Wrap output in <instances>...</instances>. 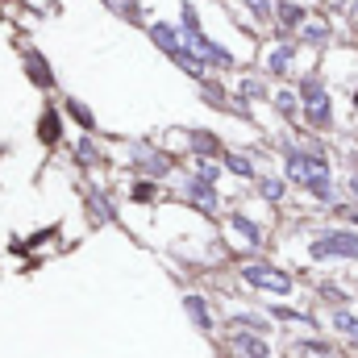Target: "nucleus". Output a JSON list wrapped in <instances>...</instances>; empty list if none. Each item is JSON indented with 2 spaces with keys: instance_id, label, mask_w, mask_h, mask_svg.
I'll return each instance as SVG.
<instances>
[{
  "instance_id": "f257e3e1",
  "label": "nucleus",
  "mask_w": 358,
  "mask_h": 358,
  "mask_svg": "<svg viewBox=\"0 0 358 358\" xmlns=\"http://www.w3.org/2000/svg\"><path fill=\"white\" fill-rule=\"evenodd\" d=\"M300 104H304V117L313 129H329L334 125V104H329V88L321 76H304L300 80Z\"/></svg>"
},
{
  "instance_id": "f03ea898",
  "label": "nucleus",
  "mask_w": 358,
  "mask_h": 358,
  "mask_svg": "<svg viewBox=\"0 0 358 358\" xmlns=\"http://www.w3.org/2000/svg\"><path fill=\"white\" fill-rule=\"evenodd\" d=\"M308 255L317 263H325V259H358V234L355 229H321L308 242Z\"/></svg>"
},
{
  "instance_id": "7ed1b4c3",
  "label": "nucleus",
  "mask_w": 358,
  "mask_h": 358,
  "mask_svg": "<svg viewBox=\"0 0 358 358\" xmlns=\"http://www.w3.org/2000/svg\"><path fill=\"white\" fill-rule=\"evenodd\" d=\"M242 279H246L250 287H259V292H271V296H287V292L296 287L287 271L271 267V263H246V267H242Z\"/></svg>"
},
{
  "instance_id": "20e7f679",
  "label": "nucleus",
  "mask_w": 358,
  "mask_h": 358,
  "mask_svg": "<svg viewBox=\"0 0 358 358\" xmlns=\"http://www.w3.org/2000/svg\"><path fill=\"white\" fill-rule=\"evenodd\" d=\"M183 200H192L200 213H217L221 208V200H217V183L204 176H187L183 179Z\"/></svg>"
},
{
  "instance_id": "39448f33",
  "label": "nucleus",
  "mask_w": 358,
  "mask_h": 358,
  "mask_svg": "<svg viewBox=\"0 0 358 358\" xmlns=\"http://www.w3.org/2000/svg\"><path fill=\"white\" fill-rule=\"evenodd\" d=\"M296 46H300V42H287V38L271 42V46H267V55H263V67H267V76L283 80V76L292 71V63H296Z\"/></svg>"
},
{
  "instance_id": "423d86ee",
  "label": "nucleus",
  "mask_w": 358,
  "mask_h": 358,
  "mask_svg": "<svg viewBox=\"0 0 358 358\" xmlns=\"http://www.w3.org/2000/svg\"><path fill=\"white\" fill-rule=\"evenodd\" d=\"M308 17H313V13H308L304 4H296V0H275V29H279V38L300 34V25H304Z\"/></svg>"
},
{
  "instance_id": "0eeeda50",
  "label": "nucleus",
  "mask_w": 358,
  "mask_h": 358,
  "mask_svg": "<svg viewBox=\"0 0 358 358\" xmlns=\"http://www.w3.org/2000/svg\"><path fill=\"white\" fill-rule=\"evenodd\" d=\"M134 163L146 171V179H163V176H171V167H176V159L163 155V150H155V146H138L134 150Z\"/></svg>"
},
{
  "instance_id": "6e6552de",
  "label": "nucleus",
  "mask_w": 358,
  "mask_h": 358,
  "mask_svg": "<svg viewBox=\"0 0 358 358\" xmlns=\"http://www.w3.org/2000/svg\"><path fill=\"white\" fill-rule=\"evenodd\" d=\"M21 63H25V76H29V84L42 92H55V71H50V63H46V55L42 50H25L21 55Z\"/></svg>"
},
{
  "instance_id": "1a4fd4ad",
  "label": "nucleus",
  "mask_w": 358,
  "mask_h": 358,
  "mask_svg": "<svg viewBox=\"0 0 358 358\" xmlns=\"http://www.w3.org/2000/svg\"><path fill=\"white\" fill-rule=\"evenodd\" d=\"M146 34H150V42H155L163 55H176L179 46H183V29H179L176 21H150Z\"/></svg>"
},
{
  "instance_id": "9d476101",
  "label": "nucleus",
  "mask_w": 358,
  "mask_h": 358,
  "mask_svg": "<svg viewBox=\"0 0 358 358\" xmlns=\"http://www.w3.org/2000/svg\"><path fill=\"white\" fill-rule=\"evenodd\" d=\"M308 196L313 200H321V204H329L334 200V176H329V159H321L317 167H313V176H308Z\"/></svg>"
},
{
  "instance_id": "9b49d317",
  "label": "nucleus",
  "mask_w": 358,
  "mask_h": 358,
  "mask_svg": "<svg viewBox=\"0 0 358 358\" xmlns=\"http://www.w3.org/2000/svg\"><path fill=\"white\" fill-rule=\"evenodd\" d=\"M329 38H334V25L321 21V17H308V21L300 25V34H296L300 46H329Z\"/></svg>"
},
{
  "instance_id": "f8f14e48",
  "label": "nucleus",
  "mask_w": 358,
  "mask_h": 358,
  "mask_svg": "<svg viewBox=\"0 0 358 358\" xmlns=\"http://www.w3.org/2000/svg\"><path fill=\"white\" fill-rule=\"evenodd\" d=\"M167 59H171V63H176L179 71H187V76H192V80H204V71H208V63H204V59H200V50H196V46H187V42H183V46H179L176 55H167Z\"/></svg>"
},
{
  "instance_id": "ddd939ff",
  "label": "nucleus",
  "mask_w": 358,
  "mask_h": 358,
  "mask_svg": "<svg viewBox=\"0 0 358 358\" xmlns=\"http://www.w3.org/2000/svg\"><path fill=\"white\" fill-rule=\"evenodd\" d=\"M234 350H238V358H271V346H267V338L263 334H238L234 338Z\"/></svg>"
},
{
  "instance_id": "4468645a",
  "label": "nucleus",
  "mask_w": 358,
  "mask_h": 358,
  "mask_svg": "<svg viewBox=\"0 0 358 358\" xmlns=\"http://www.w3.org/2000/svg\"><path fill=\"white\" fill-rule=\"evenodd\" d=\"M271 104H275V113H279L283 121H296V117L304 113V104H300V92H292V88H279L275 96H271Z\"/></svg>"
},
{
  "instance_id": "2eb2a0df",
  "label": "nucleus",
  "mask_w": 358,
  "mask_h": 358,
  "mask_svg": "<svg viewBox=\"0 0 358 358\" xmlns=\"http://www.w3.org/2000/svg\"><path fill=\"white\" fill-rule=\"evenodd\" d=\"M229 229H234V234H238V238H242V242H246L250 250H259V246H263V229H259V225H255L250 217L234 213V217H229Z\"/></svg>"
},
{
  "instance_id": "dca6fc26",
  "label": "nucleus",
  "mask_w": 358,
  "mask_h": 358,
  "mask_svg": "<svg viewBox=\"0 0 358 358\" xmlns=\"http://www.w3.org/2000/svg\"><path fill=\"white\" fill-rule=\"evenodd\" d=\"M183 308H187V317H192L196 329H204V334L213 329V313H208V300H204V296H196V292L183 296Z\"/></svg>"
},
{
  "instance_id": "f3484780",
  "label": "nucleus",
  "mask_w": 358,
  "mask_h": 358,
  "mask_svg": "<svg viewBox=\"0 0 358 358\" xmlns=\"http://www.w3.org/2000/svg\"><path fill=\"white\" fill-rule=\"evenodd\" d=\"M38 138H42L46 146H55V142L63 138V117H59V108H46V113L38 117Z\"/></svg>"
},
{
  "instance_id": "a211bd4d",
  "label": "nucleus",
  "mask_w": 358,
  "mask_h": 358,
  "mask_svg": "<svg viewBox=\"0 0 358 358\" xmlns=\"http://www.w3.org/2000/svg\"><path fill=\"white\" fill-rule=\"evenodd\" d=\"M225 171L238 179H255V159L250 155H238V150H229L225 155Z\"/></svg>"
},
{
  "instance_id": "6ab92c4d",
  "label": "nucleus",
  "mask_w": 358,
  "mask_h": 358,
  "mask_svg": "<svg viewBox=\"0 0 358 358\" xmlns=\"http://www.w3.org/2000/svg\"><path fill=\"white\" fill-rule=\"evenodd\" d=\"M187 142H192V155H200V159H208V155H217V150H221V142H217L213 134H204V129L187 134Z\"/></svg>"
},
{
  "instance_id": "aec40b11",
  "label": "nucleus",
  "mask_w": 358,
  "mask_h": 358,
  "mask_svg": "<svg viewBox=\"0 0 358 358\" xmlns=\"http://www.w3.org/2000/svg\"><path fill=\"white\" fill-rule=\"evenodd\" d=\"M63 108H67V117H71V121H76L80 129H88V134H92V129H96V117H92V108H88V104H80L76 96H71V100H67Z\"/></svg>"
},
{
  "instance_id": "412c9836",
  "label": "nucleus",
  "mask_w": 358,
  "mask_h": 358,
  "mask_svg": "<svg viewBox=\"0 0 358 358\" xmlns=\"http://www.w3.org/2000/svg\"><path fill=\"white\" fill-rule=\"evenodd\" d=\"M242 4L255 17V25H275V0H242Z\"/></svg>"
},
{
  "instance_id": "4be33fe9",
  "label": "nucleus",
  "mask_w": 358,
  "mask_h": 358,
  "mask_svg": "<svg viewBox=\"0 0 358 358\" xmlns=\"http://www.w3.org/2000/svg\"><path fill=\"white\" fill-rule=\"evenodd\" d=\"M259 192H263V200H267V204H279V200L287 196V183H283L279 176H263V179H259Z\"/></svg>"
},
{
  "instance_id": "5701e85b",
  "label": "nucleus",
  "mask_w": 358,
  "mask_h": 358,
  "mask_svg": "<svg viewBox=\"0 0 358 358\" xmlns=\"http://www.w3.org/2000/svg\"><path fill=\"white\" fill-rule=\"evenodd\" d=\"M200 100H204V104H225V100H229V92L221 88L217 80H200Z\"/></svg>"
},
{
  "instance_id": "b1692460",
  "label": "nucleus",
  "mask_w": 358,
  "mask_h": 358,
  "mask_svg": "<svg viewBox=\"0 0 358 358\" xmlns=\"http://www.w3.org/2000/svg\"><path fill=\"white\" fill-rule=\"evenodd\" d=\"M334 329H338V334H346L350 342H358V317H350L346 308H338V313H334Z\"/></svg>"
},
{
  "instance_id": "393cba45",
  "label": "nucleus",
  "mask_w": 358,
  "mask_h": 358,
  "mask_svg": "<svg viewBox=\"0 0 358 358\" xmlns=\"http://www.w3.org/2000/svg\"><path fill=\"white\" fill-rule=\"evenodd\" d=\"M267 96V88H263V80H242L238 84V100L246 104V100H263Z\"/></svg>"
},
{
  "instance_id": "a878e982",
  "label": "nucleus",
  "mask_w": 358,
  "mask_h": 358,
  "mask_svg": "<svg viewBox=\"0 0 358 358\" xmlns=\"http://www.w3.org/2000/svg\"><path fill=\"white\" fill-rule=\"evenodd\" d=\"M88 204H92V213H96V221H113V208H108V200H104L100 192H92Z\"/></svg>"
},
{
  "instance_id": "bb28decb",
  "label": "nucleus",
  "mask_w": 358,
  "mask_h": 358,
  "mask_svg": "<svg viewBox=\"0 0 358 358\" xmlns=\"http://www.w3.org/2000/svg\"><path fill=\"white\" fill-rule=\"evenodd\" d=\"M271 317H275V321H300V325H313L304 313H296V308H279V304L271 308Z\"/></svg>"
},
{
  "instance_id": "cd10ccee",
  "label": "nucleus",
  "mask_w": 358,
  "mask_h": 358,
  "mask_svg": "<svg viewBox=\"0 0 358 358\" xmlns=\"http://www.w3.org/2000/svg\"><path fill=\"white\" fill-rule=\"evenodd\" d=\"M76 159H80V163H96V159H100L92 138H80V146H76Z\"/></svg>"
},
{
  "instance_id": "c85d7f7f",
  "label": "nucleus",
  "mask_w": 358,
  "mask_h": 358,
  "mask_svg": "<svg viewBox=\"0 0 358 358\" xmlns=\"http://www.w3.org/2000/svg\"><path fill=\"white\" fill-rule=\"evenodd\" d=\"M196 176H204V179H213V183H217V179H221V167H217L213 159H200V163H196Z\"/></svg>"
},
{
  "instance_id": "c756f323",
  "label": "nucleus",
  "mask_w": 358,
  "mask_h": 358,
  "mask_svg": "<svg viewBox=\"0 0 358 358\" xmlns=\"http://www.w3.org/2000/svg\"><path fill=\"white\" fill-rule=\"evenodd\" d=\"M134 200H155V183H134Z\"/></svg>"
},
{
  "instance_id": "7c9ffc66",
  "label": "nucleus",
  "mask_w": 358,
  "mask_h": 358,
  "mask_svg": "<svg viewBox=\"0 0 358 358\" xmlns=\"http://www.w3.org/2000/svg\"><path fill=\"white\" fill-rule=\"evenodd\" d=\"M346 187H350V196H355V200H358V171H355V176H350V179H346Z\"/></svg>"
},
{
  "instance_id": "2f4dec72",
  "label": "nucleus",
  "mask_w": 358,
  "mask_h": 358,
  "mask_svg": "<svg viewBox=\"0 0 358 358\" xmlns=\"http://www.w3.org/2000/svg\"><path fill=\"white\" fill-rule=\"evenodd\" d=\"M350 13H358V0H350Z\"/></svg>"
}]
</instances>
